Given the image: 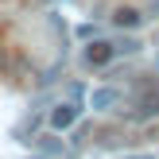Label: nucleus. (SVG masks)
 Wrapping results in <instances>:
<instances>
[{
	"instance_id": "8",
	"label": "nucleus",
	"mask_w": 159,
	"mask_h": 159,
	"mask_svg": "<svg viewBox=\"0 0 159 159\" xmlns=\"http://www.w3.org/2000/svg\"><path fill=\"white\" fill-rule=\"evenodd\" d=\"M132 159H155V155H132Z\"/></svg>"
},
{
	"instance_id": "4",
	"label": "nucleus",
	"mask_w": 159,
	"mask_h": 159,
	"mask_svg": "<svg viewBox=\"0 0 159 159\" xmlns=\"http://www.w3.org/2000/svg\"><path fill=\"white\" fill-rule=\"evenodd\" d=\"M113 23L124 27V31H132V27L144 23V16H140V8H116V12H113Z\"/></svg>"
},
{
	"instance_id": "7",
	"label": "nucleus",
	"mask_w": 159,
	"mask_h": 159,
	"mask_svg": "<svg viewBox=\"0 0 159 159\" xmlns=\"http://www.w3.org/2000/svg\"><path fill=\"white\" fill-rule=\"evenodd\" d=\"M8 70V51H0V74Z\"/></svg>"
},
{
	"instance_id": "3",
	"label": "nucleus",
	"mask_w": 159,
	"mask_h": 159,
	"mask_svg": "<svg viewBox=\"0 0 159 159\" xmlns=\"http://www.w3.org/2000/svg\"><path fill=\"white\" fill-rule=\"evenodd\" d=\"M78 113H82V109L78 105H54L51 109V128H70V124H78Z\"/></svg>"
},
{
	"instance_id": "5",
	"label": "nucleus",
	"mask_w": 159,
	"mask_h": 159,
	"mask_svg": "<svg viewBox=\"0 0 159 159\" xmlns=\"http://www.w3.org/2000/svg\"><path fill=\"white\" fill-rule=\"evenodd\" d=\"M116 101H120V93H116V89H109V85H105V89H93L89 105H93V109H101V113H109V109H113Z\"/></svg>"
},
{
	"instance_id": "1",
	"label": "nucleus",
	"mask_w": 159,
	"mask_h": 159,
	"mask_svg": "<svg viewBox=\"0 0 159 159\" xmlns=\"http://www.w3.org/2000/svg\"><path fill=\"white\" fill-rule=\"evenodd\" d=\"M132 116H140V120H148V116H159V89L144 85V89L136 93V101H132Z\"/></svg>"
},
{
	"instance_id": "6",
	"label": "nucleus",
	"mask_w": 159,
	"mask_h": 159,
	"mask_svg": "<svg viewBox=\"0 0 159 159\" xmlns=\"http://www.w3.org/2000/svg\"><path fill=\"white\" fill-rule=\"evenodd\" d=\"M43 152H62V144L54 136H43Z\"/></svg>"
},
{
	"instance_id": "2",
	"label": "nucleus",
	"mask_w": 159,
	"mask_h": 159,
	"mask_svg": "<svg viewBox=\"0 0 159 159\" xmlns=\"http://www.w3.org/2000/svg\"><path fill=\"white\" fill-rule=\"evenodd\" d=\"M113 54H116V47L109 43V39H93V43L85 47V62H89V66H109Z\"/></svg>"
}]
</instances>
